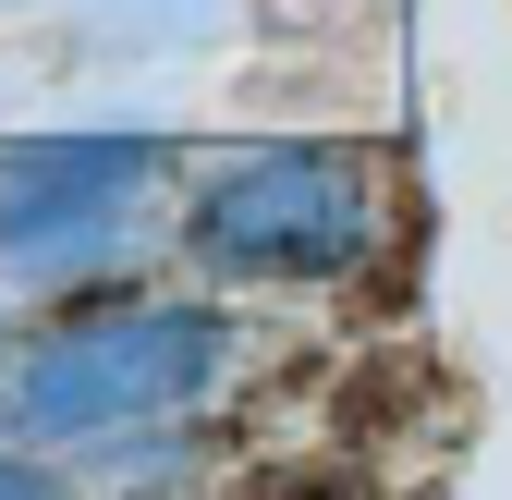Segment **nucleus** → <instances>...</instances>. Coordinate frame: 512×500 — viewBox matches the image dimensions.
I'll return each mask as SVG.
<instances>
[{
    "label": "nucleus",
    "mask_w": 512,
    "mask_h": 500,
    "mask_svg": "<svg viewBox=\"0 0 512 500\" xmlns=\"http://www.w3.org/2000/svg\"><path fill=\"white\" fill-rule=\"evenodd\" d=\"M159 135H37V147H0V257L25 281H61L74 257L122 232V208L159 183Z\"/></svg>",
    "instance_id": "obj_3"
},
{
    "label": "nucleus",
    "mask_w": 512,
    "mask_h": 500,
    "mask_svg": "<svg viewBox=\"0 0 512 500\" xmlns=\"http://www.w3.org/2000/svg\"><path fill=\"white\" fill-rule=\"evenodd\" d=\"M37 488H49V464H37V452H0V500H37Z\"/></svg>",
    "instance_id": "obj_5"
},
{
    "label": "nucleus",
    "mask_w": 512,
    "mask_h": 500,
    "mask_svg": "<svg viewBox=\"0 0 512 500\" xmlns=\"http://www.w3.org/2000/svg\"><path fill=\"white\" fill-rule=\"evenodd\" d=\"M378 244V183L366 147H256L196 183L183 257L220 281H342Z\"/></svg>",
    "instance_id": "obj_2"
},
{
    "label": "nucleus",
    "mask_w": 512,
    "mask_h": 500,
    "mask_svg": "<svg viewBox=\"0 0 512 500\" xmlns=\"http://www.w3.org/2000/svg\"><path fill=\"white\" fill-rule=\"evenodd\" d=\"M244 330L220 305H135L110 293L86 305L74 330H49L13 379V427L25 440H98V427H135V415H183L232 379Z\"/></svg>",
    "instance_id": "obj_1"
},
{
    "label": "nucleus",
    "mask_w": 512,
    "mask_h": 500,
    "mask_svg": "<svg viewBox=\"0 0 512 500\" xmlns=\"http://www.w3.org/2000/svg\"><path fill=\"white\" fill-rule=\"evenodd\" d=\"M196 464H208V440H183L171 415L98 427V476H122V488H171V476H196Z\"/></svg>",
    "instance_id": "obj_4"
}]
</instances>
